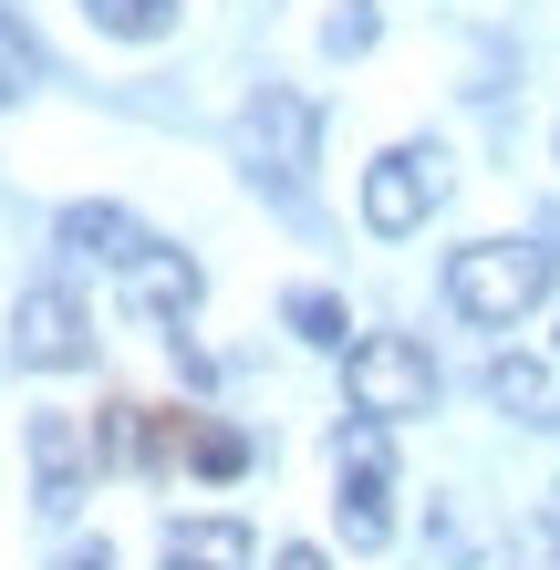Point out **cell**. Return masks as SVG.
Here are the masks:
<instances>
[{
    "label": "cell",
    "mask_w": 560,
    "mask_h": 570,
    "mask_svg": "<svg viewBox=\"0 0 560 570\" xmlns=\"http://www.w3.org/2000/svg\"><path fill=\"white\" fill-rule=\"evenodd\" d=\"M540 291H550V249H530V239H478V249L446 259V301L488 332H509Z\"/></svg>",
    "instance_id": "cell-1"
},
{
    "label": "cell",
    "mask_w": 560,
    "mask_h": 570,
    "mask_svg": "<svg viewBox=\"0 0 560 570\" xmlns=\"http://www.w3.org/2000/svg\"><path fill=\"white\" fill-rule=\"evenodd\" d=\"M343 384H353V415H425L436 405V363H425V343H405V332H364V343L343 353Z\"/></svg>",
    "instance_id": "cell-2"
},
{
    "label": "cell",
    "mask_w": 560,
    "mask_h": 570,
    "mask_svg": "<svg viewBox=\"0 0 560 570\" xmlns=\"http://www.w3.org/2000/svg\"><path fill=\"white\" fill-rule=\"evenodd\" d=\"M436 197H446V156H436V146H384V156L364 166V228H374V239L425 228Z\"/></svg>",
    "instance_id": "cell-3"
},
{
    "label": "cell",
    "mask_w": 560,
    "mask_h": 570,
    "mask_svg": "<svg viewBox=\"0 0 560 570\" xmlns=\"http://www.w3.org/2000/svg\"><path fill=\"white\" fill-rule=\"evenodd\" d=\"M333 519H343V550H384L394 540V456H384L374 415L343 435V498H333Z\"/></svg>",
    "instance_id": "cell-4"
},
{
    "label": "cell",
    "mask_w": 560,
    "mask_h": 570,
    "mask_svg": "<svg viewBox=\"0 0 560 570\" xmlns=\"http://www.w3.org/2000/svg\"><path fill=\"white\" fill-rule=\"evenodd\" d=\"M11 363H31V374H73V363H94V322L73 291H21L11 301Z\"/></svg>",
    "instance_id": "cell-5"
},
{
    "label": "cell",
    "mask_w": 560,
    "mask_h": 570,
    "mask_svg": "<svg viewBox=\"0 0 560 570\" xmlns=\"http://www.w3.org/2000/svg\"><path fill=\"white\" fill-rule=\"evenodd\" d=\"M239 136H249L259 166H271V187L302 197V166H312V136H322V105H312V94H291V83H259V105L239 115Z\"/></svg>",
    "instance_id": "cell-6"
},
{
    "label": "cell",
    "mask_w": 560,
    "mask_h": 570,
    "mask_svg": "<svg viewBox=\"0 0 560 570\" xmlns=\"http://www.w3.org/2000/svg\"><path fill=\"white\" fill-rule=\"evenodd\" d=\"M83 466H94V446H83L73 415H31V509L73 519L83 509Z\"/></svg>",
    "instance_id": "cell-7"
},
{
    "label": "cell",
    "mask_w": 560,
    "mask_h": 570,
    "mask_svg": "<svg viewBox=\"0 0 560 570\" xmlns=\"http://www.w3.org/2000/svg\"><path fill=\"white\" fill-rule=\"evenodd\" d=\"M52 239L73 249V259H115V271H136V259L156 249V239H146V228L125 218V208H105V197H83V208H62V228H52Z\"/></svg>",
    "instance_id": "cell-8"
},
{
    "label": "cell",
    "mask_w": 560,
    "mask_h": 570,
    "mask_svg": "<svg viewBox=\"0 0 560 570\" xmlns=\"http://www.w3.org/2000/svg\"><path fill=\"white\" fill-rule=\"evenodd\" d=\"M488 405L519 415V425H560V374L530 363V353H499V363H488Z\"/></svg>",
    "instance_id": "cell-9"
},
{
    "label": "cell",
    "mask_w": 560,
    "mask_h": 570,
    "mask_svg": "<svg viewBox=\"0 0 560 570\" xmlns=\"http://www.w3.org/2000/svg\"><path fill=\"white\" fill-rule=\"evenodd\" d=\"M167 570H249V529L239 519H177L167 529Z\"/></svg>",
    "instance_id": "cell-10"
},
{
    "label": "cell",
    "mask_w": 560,
    "mask_h": 570,
    "mask_svg": "<svg viewBox=\"0 0 560 570\" xmlns=\"http://www.w3.org/2000/svg\"><path fill=\"white\" fill-rule=\"evenodd\" d=\"M125 281H136V301H146V312H167V322H177V312H197V291H208L187 249H146V259H136Z\"/></svg>",
    "instance_id": "cell-11"
},
{
    "label": "cell",
    "mask_w": 560,
    "mask_h": 570,
    "mask_svg": "<svg viewBox=\"0 0 560 570\" xmlns=\"http://www.w3.org/2000/svg\"><path fill=\"white\" fill-rule=\"evenodd\" d=\"M94 31H115V42H156V31H177V0H83Z\"/></svg>",
    "instance_id": "cell-12"
},
{
    "label": "cell",
    "mask_w": 560,
    "mask_h": 570,
    "mask_svg": "<svg viewBox=\"0 0 560 570\" xmlns=\"http://www.w3.org/2000/svg\"><path fill=\"white\" fill-rule=\"evenodd\" d=\"M281 312H291V332H302V343H322V353H353V343H343L353 322H343V301H333V291H291Z\"/></svg>",
    "instance_id": "cell-13"
},
{
    "label": "cell",
    "mask_w": 560,
    "mask_h": 570,
    "mask_svg": "<svg viewBox=\"0 0 560 570\" xmlns=\"http://www.w3.org/2000/svg\"><path fill=\"white\" fill-rule=\"evenodd\" d=\"M31 83H42V42H31L11 11H0V105H21Z\"/></svg>",
    "instance_id": "cell-14"
},
{
    "label": "cell",
    "mask_w": 560,
    "mask_h": 570,
    "mask_svg": "<svg viewBox=\"0 0 560 570\" xmlns=\"http://www.w3.org/2000/svg\"><path fill=\"white\" fill-rule=\"evenodd\" d=\"M187 466H197V478H239V466H249V435L239 425H187Z\"/></svg>",
    "instance_id": "cell-15"
},
{
    "label": "cell",
    "mask_w": 560,
    "mask_h": 570,
    "mask_svg": "<svg viewBox=\"0 0 560 570\" xmlns=\"http://www.w3.org/2000/svg\"><path fill=\"white\" fill-rule=\"evenodd\" d=\"M374 0H353V11H333V21H322V42H333V52H374Z\"/></svg>",
    "instance_id": "cell-16"
},
{
    "label": "cell",
    "mask_w": 560,
    "mask_h": 570,
    "mask_svg": "<svg viewBox=\"0 0 560 570\" xmlns=\"http://www.w3.org/2000/svg\"><path fill=\"white\" fill-rule=\"evenodd\" d=\"M509 560H519V570H560V519H530V529L509 540Z\"/></svg>",
    "instance_id": "cell-17"
},
{
    "label": "cell",
    "mask_w": 560,
    "mask_h": 570,
    "mask_svg": "<svg viewBox=\"0 0 560 570\" xmlns=\"http://www.w3.org/2000/svg\"><path fill=\"white\" fill-rule=\"evenodd\" d=\"M52 570H115V550H105V540H94V550H62Z\"/></svg>",
    "instance_id": "cell-18"
},
{
    "label": "cell",
    "mask_w": 560,
    "mask_h": 570,
    "mask_svg": "<svg viewBox=\"0 0 560 570\" xmlns=\"http://www.w3.org/2000/svg\"><path fill=\"white\" fill-rule=\"evenodd\" d=\"M271 570H333V560H322V550H281Z\"/></svg>",
    "instance_id": "cell-19"
}]
</instances>
